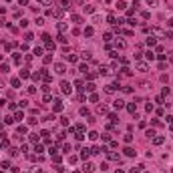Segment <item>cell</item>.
Listing matches in <instances>:
<instances>
[{
  "label": "cell",
  "mask_w": 173,
  "mask_h": 173,
  "mask_svg": "<svg viewBox=\"0 0 173 173\" xmlns=\"http://www.w3.org/2000/svg\"><path fill=\"white\" fill-rule=\"evenodd\" d=\"M60 91L65 93V95H71V93H73V87H71V83L62 81V83H60Z\"/></svg>",
  "instance_id": "1"
},
{
  "label": "cell",
  "mask_w": 173,
  "mask_h": 173,
  "mask_svg": "<svg viewBox=\"0 0 173 173\" xmlns=\"http://www.w3.org/2000/svg\"><path fill=\"white\" fill-rule=\"evenodd\" d=\"M54 73L56 74H65L67 73V67L62 65V62H56V65H54Z\"/></svg>",
  "instance_id": "2"
},
{
  "label": "cell",
  "mask_w": 173,
  "mask_h": 173,
  "mask_svg": "<svg viewBox=\"0 0 173 173\" xmlns=\"http://www.w3.org/2000/svg\"><path fill=\"white\" fill-rule=\"evenodd\" d=\"M107 159H109V161H119L121 157H119L117 151H107Z\"/></svg>",
  "instance_id": "3"
},
{
  "label": "cell",
  "mask_w": 173,
  "mask_h": 173,
  "mask_svg": "<svg viewBox=\"0 0 173 173\" xmlns=\"http://www.w3.org/2000/svg\"><path fill=\"white\" fill-rule=\"evenodd\" d=\"M151 34H155V36H165V32H163L159 26H153V28H151Z\"/></svg>",
  "instance_id": "4"
},
{
  "label": "cell",
  "mask_w": 173,
  "mask_h": 173,
  "mask_svg": "<svg viewBox=\"0 0 173 173\" xmlns=\"http://www.w3.org/2000/svg\"><path fill=\"white\" fill-rule=\"evenodd\" d=\"M153 143H155V145H163V143H165V137H163V135H155V137H153Z\"/></svg>",
  "instance_id": "5"
},
{
  "label": "cell",
  "mask_w": 173,
  "mask_h": 173,
  "mask_svg": "<svg viewBox=\"0 0 173 173\" xmlns=\"http://www.w3.org/2000/svg\"><path fill=\"white\" fill-rule=\"evenodd\" d=\"M137 71H139V73H147V71H149V65H147V62H139V65H137Z\"/></svg>",
  "instance_id": "6"
},
{
  "label": "cell",
  "mask_w": 173,
  "mask_h": 173,
  "mask_svg": "<svg viewBox=\"0 0 173 173\" xmlns=\"http://www.w3.org/2000/svg\"><path fill=\"white\" fill-rule=\"evenodd\" d=\"M117 89H119L117 83H111V85H107V87H105V93H115Z\"/></svg>",
  "instance_id": "7"
},
{
  "label": "cell",
  "mask_w": 173,
  "mask_h": 173,
  "mask_svg": "<svg viewBox=\"0 0 173 173\" xmlns=\"http://www.w3.org/2000/svg\"><path fill=\"white\" fill-rule=\"evenodd\" d=\"M52 109H54L56 113H58V111H62V101H60V99H54V105H52Z\"/></svg>",
  "instance_id": "8"
},
{
  "label": "cell",
  "mask_w": 173,
  "mask_h": 173,
  "mask_svg": "<svg viewBox=\"0 0 173 173\" xmlns=\"http://www.w3.org/2000/svg\"><path fill=\"white\" fill-rule=\"evenodd\" d=\"M56 28H58V32H67V28H69V26H67V22H65V20H60V22L56 24Z\"/></svg>",
  "instance_id": "9"
},
{
  "label": "cell",
  "mask_w": 173,
  "mask_h": 173,
  "mask_svg": "<svg viewBox=\"0 0 173 173\" xmlns=\"http://www.w3.org/2000/svg\"><path fill=\"white\" fill-rule=\"evenodd\" d=\"M62 14H65V8H56V10H52V16H54V18H62Z\"/></svg>",
  "instance_id": "10"
},
{
  "label": "cell",
  "mask_w": 173,
  "mask_h": 173,
  "mask_svg": "<svg viewBox=\"0 0 173 173\" xmlns=\"http://www.w3.org/2000/svg\"><path fill=\"white\" fill-rule=\"evenodd\" d=\"M115 46H117V49H119V50H123V49H125V46H127V44H125V40H121V38H117V40H115Z\"/></svg>",
  "instance_id": "11"
},
{
  "label": "cell",
  "mask_w": 173,
  "mask_h": 173,
  "mask_svg": "<svg viewBox=\"0 0 173 173\" xmlns=\"http://www.w3.org/2000/svg\"><path fill=\"white\" fill-rule=\"evenodd\" d=\"M127 111H129L131 115H135V113H137V105H135V103H129V105H127Z\"/></svg>",
  "instance_id": "12"
},
{
  "label": "cell",
  "mask_w": 173,
  "mask_h": 173,
  "mask_svg": "<svg viewBox=\"0 0 173 173\" xmlns=\"http://www.w3.org/2000/svg\"><path fill=\"white\" fill-rule=\"evenodd\" d=\"M125 155H127V157H133V155H137V151H135L133 147H125Z\"/></svg>",
  "instance_id": "13"
},
{
  "label": "cell",
  "mask_w": 173,
  "mask_h": 173,
  "mask_svg": "<svg viewBox=\"0 0 173 173\" xmlns=\"http://www.w3.org/2000/svg\"><path fill=\"white\" fill-rule=\"evenodd\" d=\"M83 171H87V173H93V171H95V165H93V163H85Z\"/></svg>",
  "instance_id": "14"
},
{
  "label": "cell",
  "mask_w": 173,
  "mask_h": 173,
  "mask_svg": "<svg viewBox=\"0 0 173 173\" xmlns=\"http://www.w3.org/2000/svg\"><path fill=\"white\" fill-rule=\"evenodd\" d=\"M71 20H73L74 24H81V22H83V18L78 16V14H73V16H71Z\"/></svg>",
  "instance_id": "15"
},
{
  "label": "cell",
  "mask_w": 173,
  "mask_h": 173,
  "mask_svg": "<svg viewBox=\"0 0 173 173\" xmlns=\"http://www.w3.org/2000/svg\"><path fill=\"white\" fill-rule=\"evenodd\" d=\"M125 107V101H121V99H117L115 101V109H117V111H119V109H123Z\"/></svg>",
  "instance_id": "16"
},
{
  "label": "cell",
  "mask_w": 173,
  "mask_h": 173,
  "mask_svg": "<svg viewBox=\"0 0 173 173\" xmlns=\"http://www.w3.org/2000/svg\"><path fill=\"white\" fill-rule=\"evenodd\" d=\"M83 58H85V60H91V58H93V52H91V50H83Z\"/></svg>",
  "instance_id": "17"
},
{
  "label": "cell",
  "mask_w": 173,
  "mask_h": 173,
  "mask_svg": "<svg viewBox=\"0 0 173 173\" xmlns=\"http://www.w3.org/2000/svg\"><path fill=\"white\" fill-rule=\"evenodd\" d=\"M89 139H91V141H97V139H99V133H97V131H91V133H89Z\"/></svg>",
  "instance_id": "18"
},
{
  "label": "cell",
  "mask_w": 173,
  "mask_h": 173,
  "mask_svg": "<svg viewBox=\"0 0 173 173\" xmlns=\"http://www.w3.org/2000/svg\"><path fill=\"white\" fill-rule=\"evenodd\" d=\"M67 60H71V62H78V56H76V54H67Z\"/></svg>",
  "instance_id": "19"
},
{
  "label": "cell",
  "mask_w": 173,
  "mask_h": 173,
  "mask_svg": "<svg viewBox=\"0 0 173 173\" xmlns=\"http://www.w3.org/2000/svg\"><path fill=\"white\" fill-rule=\"evenodd\" d=\"M117 8H119V10H125V8H127V2H123V0H119V2H117Z\"/></svg>",
  "instance_id": "20"
},
{
  "label": "cell",
  "mask_w": 173,
  "mask_h": 173,
  "mask_svg": "<svg viewBox=\"0 0 173 173\" xmlns=\"http://www.w3.org/2000/svg\"><path fill=\"white\" fill-rule=\"evenodd\" d=\"M121 71H123V73H121V74H123V76H131V74H133V73H131V71H129V69H127V67H123V69H121Z\"/></svg>",
  "instance_id": "21"
},
{
  "label": "cell",
  "mask_w": 173,
  "mask_h": 173,
  "mask_svg": "<svg viewBox=\"0 0 173 173\" xmlns=\"http://www.w3.org/2000/svg\"><path fill=\"white\" fill-rule=\"evenodd\" d=\"M85 12H89V14L95 12V4H87V6H85Z\"/></svg>",
  "instance_id": "22"
},
{
  "label": "cell",
  "mask_w": 173,
  "mask_h": 173,
  "mask_svg": "<svg viewBox=\"0 0 173 173\" xmlns=\"http://www.w3.org/2000/svg\"><path fill=\"white\" fill-rule=\"evenodd\" d=\"M89 155H91V149H83V153H81L83 159H89Z\"/></svg>",
  "instance_id": "23"
},
{
  "label": "cell",
  "mask_w": 173,
  "mask_h": 173,
  "mask_svg": "<svg viewBox=\"0 0 173 173\" xmlns=\"http://www.w3.org/2000/svg\"><path fill=\"white\" fill-rule=\"evenodd\" d=\"M50 2H52V0H38L40 6H50Z\"/></svg>",
  "instance_id": "24"
},
{
  "label": "cell",
  "mask_w": 173,
  "mask_h": 173,
  "mask_svg": "<svg viewBox=\"0 0 173 173\" xmlns=\"http://www.w3.org/2000/svg\"><path fill=\"white\" fill-rule=\"evenodd\" d=\"M145 2H147V4L153 8V6H157V4H159V0H145Z\"/></svg>",
  "instance_id": "25"
},
{
  "label": "cell",
  "mask_w": 173,
  "mask_h": 173,
  "mask_svg": "<svg viewBox=\"0 0 173 173\" xmlns=\"http://www.w3.org/2000/svg\"><path fill=\"white\" fill-rule=\"evenodd\" d=\"M28 76H30V73H28V71H24V69H22V71H20V78H28Z\"/></svg>",
  "instance_id": "26"
},
{
  "label": "cell",
  "mask_w": 173,
  "mask_h": 173,
  "mask_svg": "<svg viewBox=\"0 0 173 173\" xmlns=\"http://www.w3.org/2000/svg\"><path fill=\"white\" fill-rule=\"evenodd\" d=\"M97 99H99V95H97V93H93V95L89 97V101H91V103H97Z\"/></svg>",
  "instance_id": "27"
},
{
  "label": "cell",
  "mask_w": 173,
  "mask_h": 173,
  "mask_svg": "<svg viewBox=\"0 0 173 173\" xmlns=\"http://www.w3.org/2000/svg\"><path fill=\"white\" fill-rule=\"evenodd\" d=\"M97 113H107V107H105V105H99V107H97Z\"/></svg>",
  "instance_id": "28"
},
{
  "label": "cell",
  "mask_w": 173,
  "mask_h": 173,
  "mask_svg": "<svg viewBox=\"0 0 173 173\" xmlns=\"http://www.w3.org/2000/svg\"><path fill=\"white\" fill-rule=\"evenodd\" d=\"M34 54H36V56H42V46H36V49H34Z\"/></svg>",
  "instance_id": "29"
},
{
  "label": "cell",
  "mask_w": 173,
  "mask_h": 173,
  "mask_svg": "<svg viewBox=\"0 0 173 173\" xmlns=\"http://www.w3.org/2000/svg\"><path fill=\"white\" fill-rule=\"evenodd\" d=\"M0 71H2V73H8V71H10V65H8V62H6V65H2V67H0Z\"/></svg>",
  "instance_id": "30"
},
{
  "label": "cell",
  "mask_w": 173,
  "mask_h": 173,
  "mask_svg": "<svg viewBox=\"0 0 173 173\" xmlns=\"http://www.w3.org/2000/svg\"><path fill=\"white\" fill-rule=\"evenodd\" d=\"M12 87H14V89L20 87V81H18V78H12Z\"/></svg>",
  "instance_id": "31"
},
{
  "label": "cell",
  "mask_w": 173,
  "mask_h": 173,
  "mask_svg": "<svg viewBox=\"0 0 173 173\" xmlns=\"http://www.w3.org/2000/svg\"><path fill=\"white\" fill-rule=\"evenodd\" d=\"M147 46H155V38H153V36L147 38Z\"/></svg>",
  "instance_id": "32"
},
{
  "label": "cell",
  "mask_w": 173,
  "mask_h": 173,
  "mask_svg": "<svg viewBox=\"0 0 173 173\" xmlns=\"http://www.w3.org/2000/svg\"><path fill=\"white\" fill-rule=\"evenodd\" d=\"M145 56H147V60H153V58H155V54H153L151 50H147V52H145Z\"/></svg>",
  "instance_id": "33"
},
{
  "label": "cell",
  "mask_w": 173,
  "mask_h": 173,
  "mask_svg": "<svg viewBox=\"0 0 173 173\" xmlns=\"http://www.w3.org/2000/svg\"><path fill=\"white\" fill-rule=\"evenodd\" d=\"M131 141H133V135L127 133V135H125V143H131Z\"/></svg>",
  "instance_id": "34"
},
{
  "label": "cell",
  "mask_w": 173,
  "mask_h": 173,
  "mask_svg": "<svg viewBox=\"0 0 173 173\" xmlns=\"http://www.w3.org/2000/svg\"><path fill=\"white\" fill-rule=\"evenodd\" d=\"M85 36H93V28H91V26L85 28Z\"/></svg>",
  "instance_id": "35"
},
{
  "label": "cell",
  "mask_w": 173,
  "mask_h": 173,
  "mask_svg": "<svg viewBox=\"0 0 173 173\" xmlns=\"http://www.w3.org/2000/svg\"><path fill=\"white\" fill-rule=\"evenodd\" d=\"M8 153H10V157H16V153H18V149H14V147H12V149H8Z\"/></svg>",
  "instance_id": "36"
},
{
  "label": "cell",
  "mask_w": 173,
  "mask_h": 173,
  "mask_svg": "<svg viewBox=\"0 0 173 173\" xmlns=\"http://www.w3.org/2000/svg\"><path fill=\"white\" fill-rule=\"evenodd\" d=\"M14 119H16V121H22V119H24V115H22V113H20V111H18V113H16V115H14Z\"/></svg>",
  "instance_id": "37"
},
{
  "label": "cell",
  "mask_w": 173,
  "mask_h": 173,
  "mask_svg": "<svg viewBox=\"0 0 173 173\" xmlns=\"http://www.w3.org/2000/svg\"><path fill=\"white\" fill-rule=\"evenodd\" d=\"M26 133V127H24V125H20V127H18V135H24Z\"/></svg>",
  "instance_id": "38"
},
{
  "label": "cell",
  "mask_w": 173,
  "mask_h": 173,
  "mask_svg": "<svg viewBox=\"0 0 173 173\" xmlns=\"http://www.w3.org/2000/svg\"><path fill=\"white\" fill-rule=\"evenodd\" d=\"M111 38H113V36H111V32H105V36H103V40H107V42H109V40H111Z\"/></svg>",
  "instance_id": "39"
},
{
  "label": "cell",
  "mask_w": 173,
  "mask_h": 173,
  "mask_svg": "<svg viewBox=\"0 0 173 173\" xmlns=\"http://www.w3.org/2000/svg\"><path fill=\"white\" fill-rule=\"evenodd\" d=\"M24 38H26V42H30V40H34V36L30 34V32H26V36H24Z\"/></svg>",
  "instance_id": "40"
},
{
  "label": "cell",
  "mask_w": 173,
  "mask_h": 173,
  "mask_svg": "<svg viewBox=\"0 0 173 173\" xmlns=\"http://www.w3.org/2000/svg\"><path fill=\"white\" fill-rule=\"evenodd\" d=\"M99 73H101V74H107V73H109V69H107V67H101V69H99Z\"/></svg>",
  "instance_id": "41"
},
{
  "label": "cell",
  "mask_w": 173,
  "mask_h": 173,
  "mask_svg": "<svg viewBox=\"0 0 173 173\" xmlns=\"http://www.w3.org/2000/svg\"><path fill=\"white\" fill-rule=\"evenodd\" d=\"M145 135H147V137H149V139H151V137H155V131H153V129H149V131H147V133H145Z\"/></svg>",
  "instance_id": "42"
},
{
  "label": "cell",
  "mask_w": 173,
  "mask_h": 173,
  "mask_svg": "<svg viewBox=\"0 0 173 173\" xmlns=\"http://www.w3.org/2000/svg\"><path fill=\"white\" fill-rule=\"evenodd\" d=\"M44 44H46V49H49V50H52V49H54V44H52L50 40H49V42H44Z\"/></svg>",
  "instance_id": "43"
},
{
  "label": "cell",
  "mask_w": 173,
  "mask_h": 173,
  "mask_svg": "<svg viewBox=\"0 0 173 173\" xmlns=\"http://www.w3.org/2000/svg\"><path fill=\"white\" fill-rule=\"evenodd\" d=\"M87 89H89V91L93 93V91H95V83H89V85H87Z\"/></svg>",
  "instance_id": "44"
},
{
  "label": "cell",
  "mask_w": 173,
  "mask_h": 173,
  "mask_svg": "<svg viewBox=\"0 0 173 173\" xmlns=\"http://www.w3.org/2000/svg\"><path fill=\"white\" fill-rule=\"evenodd\" d=\"M50 99H52L50 95H44V97H42V101H44V103H50Z\"/></svg>",
  "instance_id": "45"
},
{
  "label": "cell",
  "mask_w": 173,
  "mask_h": 173,
  "mask_svg": "<svg viewBox=\"0 0 173 173\" xmlns=\"http://www.w3.org/2000/svg\"><path fill=\"white\" fill-rule=\"evenodd\" d=\"M0 167H4V169H8V167H10V161H2V165H0Z\"/></svg>",
  "instance_id": "46"
},
{
  "label": "cell",
  "mask_w": 173,
  "mask_h": 173,
  "mask_svg": "<svg viewBox=\"0 0 173 173\" xmlns=\"http://www.w3.org/2000/svg\"><path fill=\"white\" fill-rule=\"evenodd\" d=\"M34 22H36V24H38V26H42V24H44V18H36V20H34Z\"/></svg>",
  "instance_id": "47"
},
{
  "label": "cell",
  "mask_w": 173,
  "mask_h": 173,
  "mask_svg": "<svg viewBox=\"0 0 173 173\" xmlns=\"http://www.w3.org/2000/svg\"><path fill=\"white\" fill-rule=\"evenodd\" d=\"M12 121H14V117H6V119H4V123H6V125H10Z\"/></svg>",
  "instance_id": "48"
},
{
  "label": "cell",
  "mask_w": 173,
  "mask_h": 173,
  "mask_svg": "<svg viewBox=\"0 0 173 173\" xmlns=\"http://www.w3.org/2000/svg\"><path fill=\"white\" fill-rule=\"evenodd\" d=\"M26 2H28V0H18V4H20V6H24Z\"/></svg>",
  "instance_id": "49"
},
{
  "label": "cell",
  "mask_w": 173,
  "mask_h": 173,
  "mask_svg": "<svg viewBox=\"0 0 173 173\" xmlns=\"http://www.w3.org/2000/svg\"><path fill=\"white\" fill-rule=\"evenodd\" d=\"M167 24H169V26H173V18H169V22H167Z\"/></svg>",
  "instance_id": "50"
},
{
  "label": "cell",
  "mask_w": 173,
  "mask_h": 173,
  "mask_svg": "<svg viewBox=\"0 0 173 173\" xmlns=\"http://www.w3.org/2000/svg\"><path fill=\"white\" fill-rule=\"evenodd\" d=\"M115 173H125V171H123V169H117V171H115Z\"/></svg>",
  "instance_id": "51"
}]
</instances>
